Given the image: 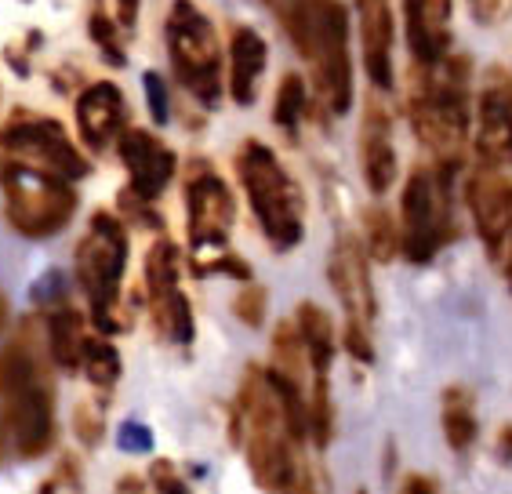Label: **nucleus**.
Here are the masks:
<instances>
[{"label": "nucleus", "mask_w": 512, "mask_h": 494, "mask_svg": "<svg viewBox=\"0 0 512 494\" xmlns=\"http://www.w3.org/2000/svg\"><path fill=\"white\" fill-rule=\"evenodd\" d=\"M309 436V393L273 364L251 367L229 418V440L244 444L247 469L262 491H306L298 447Z\"/></svg>", "instance_id": "obj_1"}, {"label": "nucleus", "mask_w": 512, "mask_h": 494, "mask_svg": "<svg viewBox=\"0 0 512 494\" xmlns=\"http://www.w3.org/2000/svg\"><path fill=\"white\" fill-rule=\"evenodd\" d=\"M280 30L313 66L316 95L335 117L353 106V59H349V11L342 0H266Z\"/></svg>", "instance_id": "obj_2"}, {"label": "nucleus", "mask_w": 512, "mask_h": 494, "mask_svg": "<svg viewBox=\"0 0 512 494\" xmlns=\"http://www.w3.org/2000/svg\"><path fill=\"white\" fill-rule=\"evenodd\" d=\"M407 120L436 160H462L469 135V59L447 51L440 62L414 70Z\"/></svg>", "instance_id": "obj_3"}, {"label": "nucleus", "mask_w": 512, "mask_h": 494, "mask_svg": "<svg viewBox=\"0 0 512 494\" xmlns=\"http://www.w3.org/2000/svg\"><path fill=\"white\" fill-rule=\"evenodd\" d=\"M237 178L269 247L280 255L295 251L306 237V197L276 149L262 139H247L237 153Z\"/></svg>", "instance_id": "obj_4"}, {"label": "nucleus", "mask_w": 512, "mask_h": 494, "mask_svg": "<svg viewBox=\"0 0 512 494\" xmlns=\"http://www.w3.org/2000/svg\"><path fill=\"white\" fill-rule=\"evenodd\" d=\"M462 160H433V168H414L400 197L404 233L400 251L411 266H429L454 237V182Z\"/></svg>", "instance_id": "obj_5"}, {"label": "nucleus", "mask_w": 512, "mask_h": 494, "mask_svg": "<svg viewBox=\"0 0 512 494\" xmlns=\"http://www.w3.org/2000/svg\"><path fill=\"white\" fill-rule=\"evenodd\" d=\"M128 229L120 215L95 211L88 218V233L77 244V284L88 295L91 324L102 335H120L128 320L120 317V287H124V269H128Z\"/></svg>", "instance_id": "obj_6"}, {"label": "nucleus", "mask_w": 512, "mask_h": 494, "mask_svg": "<svg viewBox=\"0 0 512 494\" xmlns=\"http://www.w3.org/2000/svg\"><path fill=\"white\" fill-rule=\"evenodd\" d=\"M0 189H4V218L15 233L30 240H48L69 226L77 215L73 178L30 160H0Z\"/></svg>", "instance_id": "obj_7"}, {"label": "nucleus", "mask_w": 512, "mask_h": 494, "mask_svg": "<svg viewBox=\"0 0 512 494\" xmlns=\"http://www.w3.org/2000/svg\"><path fill=\"white\" fill-rule=\"evenodd\" d=\"M164 40H168V59L178 84L200 106H218L226 91V70H222V44L211 19L193 0H171Z\"/></svg>", "instance_id": "obj_8"}, {"label": "nucleus", "mask_w": 512, "mask_h": 494, "mask_svg": "<svg viewBox=\"0 0 512 494\" xmlns=\"http://www.w3.org/2000/svg\"><path fill=\"white\" fill-rule=\"evenodd\" d=\"M0 429L22 458H40L55 447V393L44 371L0 393Z\"/></svg>", "instance_id": "obj_9"}, {"label": "nucleus", "mask_w": 512, "mask_h": 494, "mask_svg": "<svg viewBox=\"0 0 512 494\" xmlns=\"http://www.w3.org/2000/svg\"><path fill=\"white\" fill-rule=\"evenodd\" d=\"M0 149L8 157L30 160V164H40V168L59 171L66 178H84L91 171V160L73 146V139L66 135L59 120L44 117V113H11V120L0 131Z\"/></svg>", "instance_id": "obj_10"}, {"label": "nucleus", "mask_w": 512, "mask_h": 494, "mask_svg": "<svg viewBox=\"0 0 512 494\" xmlns=\"http://www.w3.org/2000/svg\"><path fill=\"white\" fill-rule=\"evenodd\" d=\"M465 204L487 258L512 280V178L491 164H480L465 178Z\"/></svg>", "instance_id": "obj_11"}, {"label": "nucleus", "mask_w": 512, "mask_h": 494, "mask_svg": "<svg viewBox=\"0 0 512 494\" xmlns=\"http://www.w3.org/2000/svg\"><path fill=\"white\" fill-rule=\"evenodd\" d=\"M237 222V200L226 178L218 175L211 164L197 160L186 175V229L189 247L197 251H218L229 247V233Z\"/></svg>", "instance_id": "obj_12"}, {"label": "nucleus", "mask_w": 512, "mask_h": 494, "mask_svg": "<svg viewBox=\"0 0 512 494\" xmlns=\"http://www.w3.org/2000/svg\"><path fill=\"white\" fill-rule=\"evenodd\" d=\"M476 153L480 164L512 168V77L502 66L483 73L476 95Z\"/></svg>", "instance_id": "obj_13"}, {"label": "nucleus", "mask_w": 512, "mask_h": 494, "mask_svg": "<svg viewBox=\"0 0 512 494\" xmlns=\"http://www.w3.org/2000/svg\"><path fill=\"white\" fill-rule=\"evenodd\" d=\"M327 277L335 287L338 302L345 309V320L356 324H375L378 317V295H375V277H371V255L367 247L353 237L342 233L331 247V262H327Z\"/></svg>", "instance_id": "obj_14"}, {"label": "nucleus", "mask_w": 512, "mask_h": 494, "mask_svg": "<svg viewBox=\"0 0 512 494\" xmlns=\"http://www.w3.org/2000/svg\"><path fill=\"white\" fill-rule=\"evenodd\" d=\"M117 153L124 160L128 171V189L142 200H157L164 189L171 186L178 168L175 149H168L153 131L124 128V135L117 139Z\"/></svg>", "instance_id": "obj_15"}, {"label": "nucleus", "mask_w": 512, "mask_h": 494, "mask_svg": "<svg viewBox=\"0 0 512 494\" xmlns=\"http://www.w3.org/2000/svg\"><path fill=\"white\" fill-rule=\"evenodd\" d=\"M77 131L84 146L91 153H106L113 142L124 135V117H128V106H124V91L113 84V80H95L80 91L77 102Z\"/></svg>", "instance_id": "obj_16"}, {"label": "nucleus", "mask_w": 512, "mask_h": 494, "mask_svg": "<svg viewBox=\"0 0 512 494\" xmlns=\"http://www.w3.org/2000/svg\"><path fill=\"white\" fill-rule=\"evenodd\" d=\"M360 171H364V182L375 197H385L400 175L393 146V117L378 99H367L364 124H360Z\"/></svg>", "instance_id": "obj_17"}, {"label": "nucleus", "mask_w": 512, "mask_h": 494, "mask_svg": "<svg viewBox=\"0 0 512 494\" xmlns=\"http://www.w3.org/2000/svg\"><path fill=\"white\" fill-rule=\"evenodd\" d=\"M360 19V55L364 70L378 91H389L396 84L393 73V4L389 0H356Z\"/></svg>", "instance_id": "obj_18"}, {"label": "nucleus", "mask_w": 512, "mask_h": 494, "mask_svg": "<svg viewBox=\"0 0 512 494\" xmlns=\"http://www.w3.org/2000/svg\"><path fill=\"white\" fill-rule=\"evenodd\" d=\"M404 26L414 62H440L451 51V0H404Z\"/></svg>", "instance_id": "obj_19"}, {"label": "nucleus", "mask_w": 512, "mask_h": 494, "mask_svg": "<svg viewBox=\"0 0 512 494\" xmlns=\"http://www.w3.org/2000/svg\"><path fill=\"white\" fill-rule=\"evenodd\" d=\"M269 48L251 26H233L229 33V70H226V91L237 106H255L258 84L266 73Z\"/></svg>", "instance_id": "obj_20"}, {"label": "nucleus", "mask_w": 512, "mask_h": 494, "mask_svg": "<svg viewBox=\"0 0 512 494\" xmlns=\"http://www.w3.org/2000/svg\"><path fill=\"white\" fill-rule=\"evenodd\" d=\"M149 298V320L157 327V335L171 346H189L197 338V320H193V306L182 287H164L153 291Z\"/></svg>", "instance_id": "obj_21"}, {"label": "nucleus", "mask_w": 512, "mask_h": 494, "mask_svg": "<svg viewBox=\"0 0 512 494\" xmlns=\"http://www.w3.org/2000/svg\"><path fill=\"white\" fill-rule=\"evenodd\" d=\"M84 335H88V327H84V317H80L73 306H55L48 313V349H51V360L55 367H62L66 375L80 371V349H84Z\"/></svg>", "instance_id": "obj_22"}, {"label": "nucleus", "mask_w": 512, "mask_h": 494, "mask_svg": "<svg viewBox=\"0 0 512 494\" xmlns=\"http://www.w3.org/2000/svg\"><path fill=\"white\" fill-rule=\"evenodd\" d=\"M440 422H444V436L451 451H469L476 444V433H480V422H476V400L473 389L465 386H447L440 396Z\"/></svg>", "instance_id": "obj_23"}, {"label": "nucleus", "mask_w": 512, "mask_h": 494, "mask_svg": "<svg viewBox=\"0 0 512 494\" xmlns=\"http://www.w3.org/2000/svg\"><path fill=\"white\" fill-rule=\"evenodd\" d=\"M80 371L88 375V382L99 393H109L120 378V353L109 342V335H84V349H80Z\"/></svg>", "instance_id": "obj_24"}, {"label": "nucleus", "mask_w": 512, "mask_h": 494, "mask_svg": "<svg viewBox=\"0 0 512 494\" xmlns=\"http://www.w3.org/2000/svg\"><path fill=\"white\" fill-rule=\"evenodd\" d=\"M306 109H309V95H306L302 73H284V77H280V88H276V99H273V124L284 131L291 142L298 139V128H302Z\"/></svg>", "instance_id": "obj_25"}, {"label": "nucleus", "mask_w": 512, "mask_h": 494, "mask_svg": "<svg viewBox=\"0 0 512 494\" xmlns=\"http://www.w3.org/2000/svg\"><path fill=\"white\" fill-rule=\"evenodd\" d=\"M364 247L375 262H393L396 258V251H400V233H396V222L389 211H382V208L364 211Z\"/></svg>", "instance_id": "obj_26"}, {"label": "nucleus", "mask_w": 512, "mask_h": 494, "mask_svg": "<svg viewBox=\"0 0 512 494\" xmlns=\"http://www.w3.org/2000/svg\"><path fill=\"white\" fill-rule=\"evenodd\" d=\"M178 244L175 240H157L149 247L146 266H142V284H146V295L153 291H164V287L178 284Z\"/></svg>", "instance_id": "obj_27"}, {"label": "nucleus", "mask_w": 512, "mask_h": 494, "mask_svg": "<svg viewBox=\"0 0 512 494\" xmlns=\"http://www.w3.org/2000/svg\"><path fill=\"white\" fill-rule=\"evenodd\" d=\"M189 269H193L200 280L204 277H233V280H244V284L251 280V266H247L240 255H233L229 247H218V251H197L193 262H189Z\"/></svg>", "instance_id": "obj_28"}, {"label": "nucleus", "mask_w": 512, "mask_h": 494, "mask_svg": "<svg viewBox=\"0 0 512 494\" xmlns=\"http://www.w3.org/2000/svg\"><path fill=\"white\" fill-rule=\"evenodd\" d=\"M88 33H91V40L99 44V51L106 55L109 62H117V66H124V62H128V55H124V44H120L117 22L109 19L102 8L88 15Z\"/></svg>", "instance_id": "obj_29"}, {"label": "nucleus", "mask_w": 512, "mask_h": 494, "mask_svg": "<svg viewBox=\"0 0 512 494\" xmlns=\"http://www.w3.org/2000/svg\"><path fill=\"white\" fill-rule=\"evenodd\" d=\"M266 302H269L266 287H258L247 280L244 291L233 298V317H237L244 327H251V331H258V327L266 324Z\"/></svg>", "instance_id": "obj_30"}, {"label": "nucleus", "mask_w": 512, "mask_h": 494, "mask_svg": "<svg viewBox=\"0 0 512 494\" xmlns=\"http://www.w3.org/2000/svg\"><path fill=\"white\" fill-rule=\"evenodd\" d=\"M73 433H77L80 447H95L106 433V418H102V404H91V400H80L77 411H73Z\"/></svg>", "instance_id": "obj_31"}, {"label": "nucleus", "mask_w": 512, "mask_h": 494, "mask_svg": "<svg viewBox=\"0 0 512 494\" xmlns=\"http://www.w3.org/2000/svg\"><path fill=\"white\" fill-rule=\"evenodd\" d=\"M142 91H146V106H149V117L157 128H168L171 124V95H168V80L160 77L157 70H149L142 77Z\"/></svg>", "instance_id": "obj_32"}, {"label": "nucleus", "mask_w": 512, "mask_h": 494, "mask_svg": "<svg viewBox=\"0 0 512 494\" xmlns=\"http://www.w3.org/2000/svg\"><path fill=\"white\" fill-rule=\"evenodd\" d=\"M342 346H345V353L353 356L356 364H375V342H371V327H367V324L345 320Z\"/></svg>", "instance_id": "obj_33"}, {"label": "nucleus", "mask_w": 512, "mask_h": 494, "mask_svg": "<svg viewBox=\"0 0 512 494\" xmlns=\"http://www.w3.org/2000/svg\"><path fill=\"white\" fill-rule=\"evenodd\" d=\"M80 458L77 455H62L59 465H55V476H51L48 484H40V491L51 494V491H80Z\"/></svg>", "instance_id": "obj_34"}, {"label": "nucleus", "mask_w": 512, "mask_h": 494, "mask_svg": "<svg viewBox=\"0 0 512 494\" xmlns=\"http://www.w3.org/2000/svg\"><path fill=\"white\" fill-rule=\"evenodd\" d=\"M120 211H124L128 218H135L142 229H160V226H164V218H160V211L153 208V200L135 197L131 189L124 193V197H120Z\"/></svg>", "instance_id": "obj_35"}, {"label": "nucleus", "mask_w": 512, "mask_h": 494, "mask_svg": "<svg viewBox=\"0 0 512 494\" xmlns=\"http://www.w3.org/2000/svg\"><path fill=\"white\" fill-rule=\"evenodd\" d=\"M117 444H120V451H128V455H146V451H153V433H149V425H142V422H124L117 429Z\"/></svg>", "instance_id": "obj_36"}, {"label": "nucleus", "mask_w": 512, "mask_h": 494, "mask_svg": "<svg viewBox=\"0 0 512 494\" xmlns=\"http://www.w3.org/2000/svg\"><path fill=\"white\" fill-rule=\"evenodd\" d=\"M149 487H157V491H164V494H182V491H189L186 487V480L178 476V469H175V462H168V458H157V462L149 465Z\"/></svg>", "instance_id": "obj_37"}, {"label": "nucleus", "mask_w": 512, "mask_h": 494, "mask_svg": "<svg viewBox=\"0 0 512 494\" xmlns=\"http://www.w3.org/2000/svg\"><path fill=\"white\" fill-rule=\"evenodd\" d=\"M400 491H411V494H436V491H440V480H433V476H422V473H411V476H404V484H400Z\"/></svg>", "instance_id": "obj_38"}, {"label": "nucleus", "mask_w": 512, "mask_h": 494, "mask_svg": "<svg viewBox=\"0 0 512 494\" xmlns=\"http://www.w3.org/2000/svg\"><path fill=\"white\" fill-rule=\"evenodd\" d=\"M494 451H498V458H502L505 465H512V425H502V433L494 440Z\"/></svg>", "instance_id": "obj_39"}, {"label": "nucleus", "mask_w": 512, "mask_h": 494, "mask_svg": "<svg viewBox=\"0 0 512 494\" xmlns=\"http://www.w3.org/2000/svg\"><path fill=\"white\" fill-rule=\"evenodd\" d=\"M117 15H120V22L131 30L135 19H138V0H117Z\"/></svg>", "instance_id": "obj_40"}, {"label": "nucleus", "mask_w": 512, "mask_h": 494, "mask_svg": "<svg viewBox=\"0 0 512 494\" xmlns=\"http://www.w3.org/2000/svg\"><path fill=\"white\" fill-rule=\"evenodd\" d=\"M469 4L476 8V15H480V19H491L494 11H498V0H469Z\"/></svg>", "instance_id": "obj_41"}, {"label": "nucleus", "mask_w": 512, "mask_h": 494, "mask_svg": "<svg viewBox=\"0 0 512 494\" xmlns=\"http://www.w3.org/2000/svg\"><path fill=\"white\" fill-rule=\"evenodd\" d=\"M117 491H146V480H138V476H124V480H117Z\"/></svg>", "instance_id": "obj_42"}, {"label": "nucleus", "mask_w": 512, "mask_h": 494, "mask_svg": "<svg viewBox=\"0 0 512 494\" xmlns=\"http://www.w3.org/2000/svg\"><path fill=\"white\" fill-rule=\"evenodd\" d=\"M4 327H8V298L0 291V335H4Z\"/></svg>", "instance_id": "obj_43"}, {"label": "nucleus", "mask_w": 512, "mask_h": 494, "mask_svg": "<svg viewBox=\"0 0 512 494\" xmlns=\"http://www.w3.org/2000/svg\"><path fill=\"white\" fill-rule=\"evenodd\" d=\"M0 451H4V429H0Z\"/></svg>", "instance_id": "obj_44"}]
</instances>
